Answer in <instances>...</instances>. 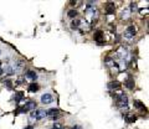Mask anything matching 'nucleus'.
I'll return each instance as SVG.
<instances>
[{"label": "nucleus", "instance_id": "f03ea898", "mask_svg": "<svg viewBox=\"0 0 149 129\" xmlns=\"http://www.w3.org/2000/svg\"><path fill=\"white\" fill-rule=\"evenodd\" d=\"M127 57H128L127 49L123 47V46H120V47H118L117 51H116L113 60L116 58V60H118V61H127Z\"/></svg>", "mask_w": 149, "mask_h": 129}, {"label": "nucleus", "instance_id": "4468645a", "mask_svg": "<svg viewBox=\"0 0 149 129\" xmlns=\"http://www.w3.org/2000/svg\"><path fill=\"white\" fill-rule=\"evenodd\" d=\"M102 35H103V32H102V31H97V32H96V35H95V40H96L100 45L103 42V41H102Z\"/></svg>", "mask_w": 149, "mask_h": 129}, {"label": "nucleus", "instance_id": "39448f33", "mask_svg": "<svg viewBox=\"0 0 149 129\" xmlns=\"http://www.w3.org/2000/svg\"><path fill=\"white\" fill-rule=\"evenodd\" d=\"M136 27H134V25H129L127 26V29L124 30V39L125 40H128V41H133L134 40V36H136Z\"/></svg>", "mask_w": 149, "mask_h": 129}, {"label": "nucleus", "instance_id": "6ab92c4d", "mask_svg": "<svg viewBox=\"0 0 149 129\" xmlns=\"http://www.w3.org/2000/svg\"><path fill=\"white\" fill-rule=\"evenodd\" d=\"M125 121H127L128 123H132V122L136 121V117H134V116H130V114H127V116H125Z\"/></svg>", "mask_w": 149, "mask_h": 129}, {"label": "nucleus", "instance_id": "412c9836", "mask_svg": "<svg viewBox=\"0 0 149 129\" xmlns=\"http://www.w3.org/2000/svg\"><path fill=\"white\" fill-rule=\"evenodd\" d=\"M136 10H137V4H130V8H129V11H130V14L134 12Z\"/></svg>", "mask_w": 149, "mask_h": 129}, {"label": "nucleus", "instance_id": "0eeeda50", "mask_svg": "<svg viewBox=\"0 0 149 129\" xmlns=\"http://www.w3.org/2000/svg\"><path fill=\"white\" fill-rule=\"evenodd\" d=\"M24 78H25V81H27V82H34V81L37 80V73L35 71H27L25 73Z\"/></svg>", "mask_w": 149, "mask_h": 129}, {"label": "nucleus", "instance_id": "20e7f679", "mask_svg": "<svg viewBox=\"0 0 149 129\" xmlns=\"http://www.w3.org/2000/svg\"><path fill=\"white\" fill-rule=\"evenodd\" d=\"M46 117V110L45 109H35L30 114V121H40Z\"/></svg>", "mask_w": 149, "mask_h": 129}, {"label": "nucleus", "instance_id": "9d476101", "mask_svg": "<svg viewBox=\"0 0 149 129\" xmlns=\"http://www.w3.org/2000/svg\"><path fill=\"white\" fill-rule=\"evenodd\" d=\"M24 108L26 112H29V110H35L36 108V102H34V101H29L25 105H24Z\"/></svg>", "mask_w": 149, "mask_h": 129}, {"label": "nucleus", "instance_id": "7ed1b4c3", "mask_svg": "<svg viewBox=\"0 0 149 129\" xmlns=\"http://www.w3.org/2000/svg\"><path fill=\"white\" fill-rule=\"evenodd\" d=\"M116 103L119 108H127L128 107V98L127 96L123 94V93H119L116 96Z\"/></svg>", "mask_w": 149, "mask_h": 129}, {"label": "nucleus", "instance_id": "423d86ee", "mask_svg": "<svg viewBox=\"0 0 149 129\" xmlns=\"http://www.w3.org/2000/svg\"><path fill=\"white\" fill-rule=\"evenodd\" d=\"M90 29H91V25L88 24L85 19H80V20H78L77 30H81L82 32H87V31H90Z\"/></svg>", "mask_w": 149, "mask_h": 129}, {"label": "nucleus", "instance_id": "f8f14e48", "mask_svg": "<svg viewBox=\"0 0 149 129\" xmlns=\"http://www.w3.org/2000/svg\"><path fill=\"white\" fill-rule=\"evenodd\" d=\"M124 85H125V87H127V88H129V89H132L133 87H134V80L132 77H129L127 81L124 82Z\"/></svg>", "mask_w": 149, "mask_h": 129}, {"label": "nucleus", "instance_id": "6e6552de", "mask_svg": "<svg viewBox=\"0 0 149 129\" xmlns=\"http://www.w3.org/2000/svg\"><path fill=\"white\" fill-rule=\"evenodd\" d=\"M41 102H42L44 104H50L54 102V96L50 94V93H44L42 96H41Z\"/></svg>", "mask_w": 149, "mask_h": 129}, {"label": "nucleus", "instance_id": "393cba45", "mask_svg": "<svg viewBox=\"0 0 149 129\" xmlns=\"http://www.w3.org/2000/svg\"><path fill=\"white\" fill-rule=\"evenodd\" d=\"M0 53H1V51H0Z\"/></svg>", "mask_w": 149, "mask_h": 129}, {"label": "nucleus", "instance_id": "ddd939ff", "mask_svg": "<svg viewBox=\"0 0 149 129\" xmlns=\"http://www.w3.org/2000/svg\"><path fill=\"white\" fill-rule=\"evenodd\" d=\"M119 87H120V85H119V82H117V81L109 82L108 83V89H118Z\"/></svg>", "mask_w": 149, "mask_h": 129}, {"label": "nucleus", "instance_id": "aec40b11", "mask_svg": "<svg viewBox=\"0 0 149 129\" xmlns=\"http://www.w3.org/2000/svg\"><path fill=\"white\" fill-rule=\"evenodd\" d=\"M71 27H72L73 30H77V27H78V19H74L71 22Z\"/></svg>", "mask_w": 149, "mask_h": 129}, {"label": "nucleus", "instance_id": "f3484780", "mask_svg": "<svg viewBox=\"0 0 149 129\" xmlns=\"http://www.w3.org/2000/svg\"><path fill=\"white\" fill-rule=\"evenodd\" d=\"M106 64H107V66H108V67H113V66H116V62H114V60L113 58H106Z\"/></svg>", "mask_w": 149, "mask_h": 129}, {"label": "nucleus", "instance_id": "1a4fd4ad", "mask_svg": "<svg viewBox=\"0 0 149 129\" xmlns=\"http://www.w3.org/2000/svg\"><path fill=\"white\" fill-rule=\"evenodd\" d=\"M57 114H58V109H56V108H51V109L46 110V117H51L52 119L57 118L58 117Z\"/></svg>", "mask_w": 149, "mask_h": 129}, {"label": "nucleus", "instance_id": "a211bd4d", "mask_svg": "<svg viewBox=\"0 0 149 129\" xmlns=\"http://www.w3.org/2000/svg\"><path fill=\"white\" fill-rule=\"evenodd\" d=\"M67 16L71 17V19H76V17H77V11L76 10H70L67 12Z\"/></svg>", "mask_w": 149, "mask_h": 129}, {"label": "nucleus", "instance_id": "4be33fe9", "mask_svg": "<svg viewBox=\"0 0 149 129\" xmlns=\"http://www.w3.org/2000/svg\"><path fill=\"white\" fill-rule=\"evenodd\" d=\"M52 129H62V124L55 123V124H54V127H52Z\"/></svg>", "mask_w": 149, "mask_h": 129}, {"label": "nucleus", "instance_id": "2eb2a0df", "mask_svg": "<svg viewBox=\"0 0 149 129\" xmlns=\"http://www.w3.org/2000/svg\"><path fill=\"white\" fill-rule=\"evenodd\" d=\"M130 11H129V9H125V10H123V12H122V19L123 20H128L129 17H130Z\"/></svg>", "mask_w": 149, "mask_h": 129}, {"label": "nucleus", "instance_id": "9b49d317", "mask_svg": "<svg viewBox=\"0 0 149 129\" xmlns=\"http://www.w3.org/2000/svg\"><path fill=\"white\" fill-rule=\"evenodd\" d=\"M114 10H116V5H114V4L108 3V4L106 5V12H107V14H113Z\"/></svg>", "mask_w": 149, "mask_h": 129}, {"label": "nucleus", "instance_id": "f257e3e1", "mask_svg": "<svg viewBox=\"0 0 149 129\" xmlns=\"http://www.w3.org/2000/svg\"><path fill=\"white\" fill-rule=\"evenodd\" d=\"M93 3H88L87 6H86V10H85V17H86V21L88 24H92V22H95V20L97 19V15H98V11H97V9L95 6H92Z\"/></svg>", "mask_w": 149, "mask_h": 129}, {"label": "nucleus", "instance_id": "5701e85b", "mask_svg": "<svg viewBox=\"0 0 149 129\" xmlns=\"http://www.w3.org/2000/svg\"><path fill=\"white\" fill-rule=\"evenodd\" d=\"M15 99L17 101V102H19V101H20V99H22V93H17V97H16Z\"/></svg>", "mask_w": 149, "mask_h": 129}, {"label": "nucleus", "instance_id": "b1692460", "mask_svg": "<svg viewBox=\"0 0 149 129\" xmlns=\"http://www.w3.org/2000/svg\"><path fill=\"white\" fill-rule=\"evenodd\" d=\"M25 129H34V126H29V127L25 128Z\"/></svg>", "mask_w": 149, "mask_h": 129}, {"label": "nucleus", "instance_id": "dca6fc26", "mask_svg": "<svg viewBox=\"0 0 149 129\" xmlns=\"http://www.w3.org/2000/svg\"><path fill=\"white\" fill-rule=\"evenodd\" d=\"M27 89H29V92H37L40 89V87H39V85H37V83H31Z\"/></svg>", "mask_w": 149, "mask_h": 129}]
</instances>
